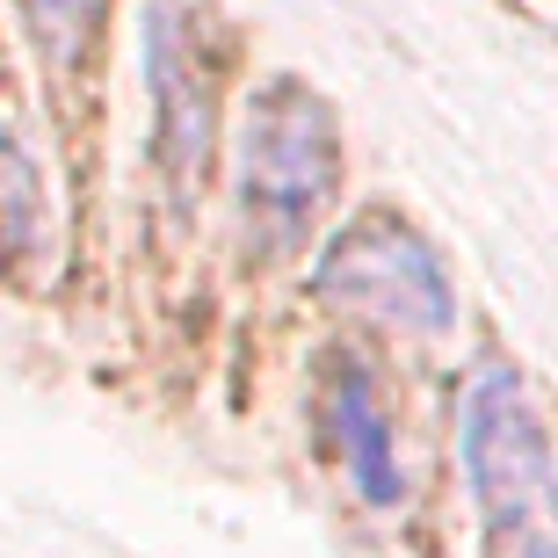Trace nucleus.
<instances>
[{
	"mask_svg": "<svg viewBox=\"0 0 558 558\" xmlns=\"http://www.w3.org/2000/svg\"><path fill=\"white\" fill-rule=\"evenodd\" d=\"M457 457L472 478V500L500 544L522 558H558V464L544 421L522 392L515 363H478L457 392Z\"/></svg>",
	"mask_w": 558,
	"mask_h": 558,
	"instance_id": "obj_1",
	"label": "nucleus"
},
{
	"mask_svg": "<svg viewBox=\"0 0 558 558\" xmlns=\"http://www.w3.org/2000/svg\"><path fill=\"white\" fill-rule=\"evenodd\" d=\"M333 182H341V124L327 95H312L298 73L262 81L240 124V218H247L254 254L283 262L305 247Z\"/></svg>",
	"mask_w": 558,
	"mask_h": 558,
	"instance_id": "obj_2",
	"label": "nucleus"
},
{
	"mask_svg": "<svg viewBox=\"0 0 558 558\" xmlns=\"http://www.w3.org/2000/svg\"><path fill=\"white\" fill-rule=\"evenodd\" d=\"M312 298L341 319L385 333H435L457 327V283L442 269V254L428 247V232L399 210H363L327 240V254L312 262Z\"/></svg>",
	"mask_w": 558,
	"mask_h": 558,
	"instance_id": "obj_3",
	"label": "nucleus"
},
{
	"mask_svg": "<svg viewBox=\"0 0 558 558\" xmlns=\"http://www.w3.org/2000/svg\"><path fill=\"white\" fill-rule=\"evenodd\" d=\"M145 102H153V167L174 196H189L218 138V87L182 0H145Z\"/></svg>",
	"mask_w": 558,
	"mask_h": 558,
	"instance_id": "obj_4",
	"label": "nucleus"
},
{
	"mask_svg": "<svg viewBox=\"0 0 558 558\" xmlns=\"http://www.w3.org/2000/svg\"><path fill=\"white\" fill-rule=\"evenodd\" d=\"M327 435L341 464H349L355 494L371 500V508H392L407 500V464H399V442H392V414H385V399H377L371 371L363 363H333L327 377Z\"/></svg>",
	"mask_w": 558,
	"mask_h": 558,
	"instance_id": "obj_5",
	"label": "nucleus"
},
{
	"mask_svg": "<svg viewBox=\"0 0 558 558\" xmlns=\"http://www.w3.org/2000/svg\"><path fill=\"white\" fill-rule=\"evenodd\" d=\"M44 182H37V160H29V145L0 138V254L22 262V254H44Z\"/></svg>",
	"mask_w": 558,
	"mask_h": 558,
	"instance_id": "obj_6",
	"label": "nucleus"
},
{
	"mask_svg": "<svg viewBox=\"0 0 558 558\" xmlns=\"http://www.w3.org/2000/svg\"><path fill=\"white\" fill-rule=\"evenodd\" d=\"M109 0H22V22H29V37L51 65H73L87 51V37L102 29Z\"/></svg>",
	"mask_w": 558,
	"mask_h": 558,
	"instance_id": "obj_7",
	"label": "nucleus"
}]
</instances>
